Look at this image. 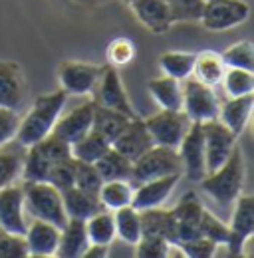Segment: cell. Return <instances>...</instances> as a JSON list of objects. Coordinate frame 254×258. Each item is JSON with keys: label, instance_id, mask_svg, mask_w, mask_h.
<instances>
[{"label": "cell", "instance_id": "cell-1", "mask_svg": "<svg viewBox=\"0 0 254 258\" xmlns=\"http://www.w3.org/2000/svg\"><path fill=\"white\" fill-rule=\"evenodd\" d=\"M66 101H68V94L62 88L58 92L36 97L28 113L24 117H20V125H18L16 137H14L18 141V145L30 147L34 143L42 141L46 135H50L58 117L62 115Z\"/></svg>", "mask_w": 254, "mask_h": 258}, {"label": "cell", "instance_id": "cell-2", "mask_svg": "<svg viewBox=\"0 0 254 258\" xmlns=\"http://www.w3.org/2000/svg\"><path fill=\"white\" fill-rule=\"evenodd\" d=\"M244 179H246L244 153H242L240 145L236 143V147L232 149L228 159L222 163L219 169L207 173L199 181V185L215 203H219L222 207H228L238 199V195L242 193Z\"/></svg>", "mask_w": 254, "mask_h": 258}, {"label": "cell", "instance_id": "cell-3", "mask_svg": "<svg viewBox=\"0 0 254 258\" xmlns=\"http://www.w3.org/2000/svg\"><path fill=\"white\" fill-rule=\"evenodd\" d=\"M22 187H24V209L30 219L48 221L58 228L66 225L68 215L64 209L62 191H58L54 185L46 181L22 183Z\"/></svg>", "mask_w": 254, "mask_h": 258}, {"label": "cell", "instance_id": "cell-4", "mask_svg": "<svg viewBox=\"0 0 254 258\" xmlns=\"http://www.w3.org/2000/svg\"><path fill=\"white\" fill-rule=\"evenodd\" d=\"M167 175H183V163L179 157V151L163 145H153L135 161H131L129 183L135 187L145 181L167 177Z\"/></svg>", "mask_w": 254, "mask_h": 258}, {"label": "cell", "instance_id": "cell-5", "mask_svg": "<svg viewBox=\"0 0 254 258\" xmlns=\"http://www.w3.org/2000/svg\"><path fill=\"white\" fill-rule=\"evenodd\" d=\"M183 86V113L190 123H205L211 119H219L221 101L215 90L189 76L181 82Z\"/></svg>", "mask_w": 254, "mask_h": 258}, {"label": "cell", "instance_id": "cell-6", "mask_svg": "<svg viewBox=\"0 0 254 258\" xmlns=\"http://www.w3.org/2000/svg\"><path fill=\"white\" fill-rule=\"evenodd\" d=\"M254 234V199L252 195H238L234 201L232 219L228 223V242L224 248L230 256H240L242 248L250 244Z\"/></svg>", "mask_w": 254, "mask_h": 258}, {"label": "cell", "instance_id": "cell-7", "mask_svg": "<svg viewBox=\"0 0 254 258\" xmlns=\"http://www.w3.org/2000/svg\"><path fill=\"white\" fill-rule=\"evenodd\" d=\"M248 16H250V6L244 0H213L205 4L199 22L207 30L222 32L244 24Z\"/></svg>", "mask_w": 254, "mask_h": 258}, {"label": "cell", "instance_id": "cell-8", "mask_svg": "<svg viewBox=\"0 0 254 258\" xmlns=\"http://www.w3.org/2000/svg\"><path fill=\"white\" fill-rule=\"evenodd\" d=\"M143 121L149 129L151 137H153V143L163 145V147H171V149L179 147L181 139L185 137V133H187V129L190 125V121L183 113V109L181 111L161 109V111L149 115Z\"/></svg>", "mask_w": 254, "mask_h": 258}, {"label": "cell", "instance_id": "cell-9", "mask_svg": "<svg viewBox=\"0 0 254 258\" xmlns=\"http://www.w3.org/2000/svg\"><path fill=\"white\" fill-rule=\"evenodd\" d=\"M203 139H205V159H207V173L219 169L228 159L232 149L236 147L238 137L219 119H211L201 123Z\"/></svg>", "mask_w": 254, "mask_h": 258}, {"label": "cell", "instance_id": "cell-10", "mask_svg": "<svg viewBox=\"0 0 254 258\" xmlns=\"http://www.w3.org/2000/svg\"><path fill=\"white\" fill-rule=\"evenodd\" d=\"M101 72L103 66L68 60L58 66V82L68 96H88L94 94Z\"/></svg>", "mask_w": 254, "mask_h": 258}, {"label": "cell", "instance_id": "cell-11", "mask_svg": "<svg viewBox=\"0 0 254 258\" xmlns=\"http://www.w3.org/2000/svg\"><path fill=\"white\" fill-rule=\"evenodd\" d=\"M30 217L24 209V187L22 183H10L0 189V230L8 234L24 236Z\"/></svg>", "mask_w": 254, "mask_h": 258}, {"label": "cell", "instance_id": "cell-12", "mask_svg": "<svg viewBox=\"0 0 254 258\" xmlns=\"http://www.w3.org/2000/svg\"><path fill=\"white\" fill-rule=\"evenodd\" d=\"M179 157L183 163V175H187L193 183H199L207 175V159H205V139L201 123H190L185 137L181 139Z\"/></svg>", "mask_w": 254, "mask_h": 258}, {"label": "cell", "instance_id": "cell-13", "mask_svg": "<svg viewBox=\"0 0 254 258\" xmlns=\"http://www.w3.org/2000/svg\"><path fill=\"white\" fill-rule=\"evenodd\" d=\"M94 92L97 94L95 103L109 107V109H115V111H121L127 117H135V111L131 107V101L127 97L123 82H121V76H119L115 66H103V72L99 76V82H97Z\"/></svg>", "mask_w": 254, "mask_h": 258}, {"label": "cell", "instance_id": "cell-14", "mask_svg": "<svg viewBox=\"0 0 254 258\" xmlns=\"http://www.w3.org/2000/svg\"><path fill=\"white\" fill-rule=\"evenodd\" d=\"M203 205L195 193L183 195L175 209H171L173 228H175V242H185L189 238L201 236V217Z\"/></svg>", "mask_w": 254, "mask_h": 258}, {"label": "cell", "instance_id": "cell-15", "mask_svg": "<svg viewBox=\"0 0 254 258\" xmlns=\"http://www.w3.org/2000/svg\"><path fill=\"white\" fill-rule=\"evenodd\" d=\"M94 107L95 101H84L80 105H76L74 109H70L68 113H64L58 117L56 125L52 129V135H56L58 139H62L66 143H74L80 137H84L94 121Z\"/></svg>", "mask_w": 254, "mask_h": 258}, {"label": "cell", "instance_id": "cell-16", "mask_svg": "<svg viewBox=\"0 0 254 258\" xmlns=\"http://www.w3.org/2000/svg\"><path fill=\"white\" fill-rule=\"evenodd\" d=\"M153 145H155L153 137H151L149 129L145 125V121L139 119L137 115L131 117L123 127V131L111 141V147L115 151H119L121 155H125L129 161H135L139 155H143Z\"/></svg>", "mask_w": 254, "mask_h": 258}, {"label": "cell", "instance_id": "cell-17", "mask_svg": "<svg viewBox=\"0 0 254 258\" xmlns=\"http://www.w3.org/2000/svg\"><path fill=\"white\" fill-rule=\"evenodd\" d=\"M179 179H181V175H167V177H159V179L145 181L141 185H135L133 187L131 207H135L137 211L163 207L165 201L175 191Z\"/></svg>", "mask_w": 254, "mask_h": 258}, {"label": "cell", "instance_id": "cell-18", "mask_svg": "<svg viewBox=\"0 0 254 258\" xmlns=\"http://www.w3.org/2000/svg\"><path fill=\"white\" fill-rule=\"evenodd\" d=\"M24 240L28 246V256H56L60 242V228L48 221L30 219L24 232Z\"/></svg>", "mask_w": 254, "mask_h": 258}, {"label": "cell", "instance_id": "cell-19", "mask_svg": "<svg viewBox=\"0 0 254 258\" xmlns=\"http://www.w3.org/2000/svg\"><path fill=\"white\" fill-rule=\"evenodd\" d=\"M131 10L135 18L151 32L165 34L171 30L173 20L165 0H131Z\"/></svg>", "mask_w": 254, "mask_h": 258}, {"label": "cell", "instance_id": "cell-20", "mask_svg": "<svg viewBox=\"0 0 254 258\" xmlns=\"http://www.w3.org/2000/svg\"><path fill=\"white\" fill-rule=\"evenodd\" d=\"M24 99V74L16 62H0V107L18 109Z\"/></svg>", "mask_w": 254, "mask_h": 258}, {"label": "cell", "instance_id": "cell-21", "mask_svg": "<svg viewBox=\"0 0 254 258\" xmlns=\"http://www.w3.org/2000/svg\"><path fill=\"white\" fill-rule=\"evenodd\" d=\"M254 107V94L240 97H228L224 103H221L219 109V121H222L236 137L246 129Z\"/></svg>", "mask_w": 254, "mask_h": 258}, {"label": "cell", "instance_id": "cell-22", "mask_svg": "<svg viewBox=\"0 0 254 258\" xmlns=\"http://www.w3.org/2000/svg\"><path fill=\"white\" fill-rule=\"evenodd\" d=\"M88 244H90V238L86 230V221L68 219L66 225L60 228V242H58L56 256L80 258Z\"/></svg>", "mask_w": 254, "mask_h": 258}, {"label": "cell", "instance_id": "cell-23", "mask_svg": "<svg viewBox=\"0 0 254 258\" xmlns=\"http://www.w3.org/2000/svg\"><path fill=\"white\" fill-rule=\"evenodd\" d=\"M147 90L161 109H173V111L183 109V86L179 80L169 78V76L153 78L149 80Z\"/></svg>", "mask_w": 254, "mask_h": 258}, {"label": "cell", "instance_id": "cell-24", "mask_svg": "<svg viewBox=\"0 0 254 258\" xmlns=\"http://www.w3.org/2000/svg\"><path fill=\"white\" fill-rule=\"evenodd\" d=\"M64 209L68 219H80V221H88L92 215L99 213L103 207L97 199V195H90L78 187H70L62 193Z\"/></svg>", "mask_w": 254, "mask_h": 258}, {"label": "cell", "instance_id": "cell-25", "mask_svg": "<svg viewBox=\"0 0 254 258\" xmlns=\"http://www.w3.org/2000/svg\"><path fill=\"white\" fill-rule=\"evenodd\" d=\"M139 221H141V236H161L169 242H175L171 211L163 207L145 209V211H139Z\"/></svg>", "mask_w": 254, "mask_h": 258}, {"label": "cell", "instance_id": "cell-26", "mask_svg": "<svg viewBox=\"0 0 254 258\" xmlns=\"http://www.w3.org/2000/svg\"><path fill=\"white\" fill-rule=\"evenodd\" d=\"M226 72V66L222 62L221 54L215 50H203L195 54V64H193V78L215 88L222 82V76Z\"/></svg>", "mask_w": 254, "mask_h": 258}, {"label": "cell", "instance_id": "cell-27", "mask_svg": "<svg viewBox=\"0 0 254 258\" xmlns=\"http://www.w3.org/2000/svg\"><path fill=\"white\" fill-rule=\"evenodd\" d=\"M129 119L131 117H127L125 113H121V111H115V109H109V107H103V105L95 103L92 129L111 143L123 131V127L127 125Z\"/></svg>", "mask_w": 254, "mask_h": 258}, {"label": "cell", "instance_id": "cell-28", "mask_svg": "<svg viewBox=\"0 0 254 258\" xmlns=\"http://www.w3.org/2000/svg\"><path fill=\"white\" fill-rule=\"evenodd\" d=\"M94 165L103 181H129L131 177V161L113 147H109Z\"/></svg>", "mask_w": 254, "mask_h": 258}, {"label": "cell", "instance_id": "cell-29", "mask_svg": "<svg viewBox=\"0 0 254 258\" xmlns=\"http://www.w3.org/2000/svg\"><path fill=\"white\" fill-rule=\"evenodd\" d=\"M109 147H111V143L107 139H103L99 133H95L94 129H90L84 137H80L78 141H74L70 145L72 157L76 161H84V163H95Z\"/></svg>", "mask_w": 254, "mask_h": 258}, {"label": "cell", "instance_id": "cell-30", "mask_svg": "<svg viewBox=\"0 0 254 258\" xmlns=\"http://www.w3.org/2000/svg\"><path fill=\"white\" fill-rule=\"evenodd\" d=\"M97 199H99L103 209L117 211L121 207L131 205L133 185L129 181H103L99 191H97Z\"/></svg>", "mask_w": 254, "mask_h": 258}, {"label": "cell", "instance_id": "cell-31", "mask_svg": "<svg viewBox=\"0 0 254 258\" xmlns=\"http://www.w3.org/2000/svg\"><path fill=\"white\" fill-rule=\"evenodd\" d=\"M113 223H115V238H121L127 244H135L141 238V221L139 211L131 205L113 211Z\"/></svg>", "mask_w": 254, "mask_h": 258}, {"label": "cell", "instance_id": "cell-32", "mask_svg": "<svg viewBox=\"0 0 254 258\" xmlns=\"http://www.w3.org/2000/svg\"><path fill=\"white\" fill-rule=\"evenodd\" d=\"M88 238L94 244H105L109 246L115 240V223H113V211L101 209L99 213L92 215L86 221Z\"/></svg>", "mask_w": 254, "mask_h": 258}, {"label": "cell", "instance_id": "cell-33", "mask_svg": "<svg viewBox=\"0 0 254 258\" xmlns=\"http://www.w3.org/2000/svg\"><path fill=\"white\" fill-rule=\"evenodd\" d=\"M193 64H195V54L181 52V50L163 52L159 58V68L163 70V76L175 78L179 82L187 80L193 74Z\"/></svg>", "mask_w": 254, "mask_h": 258}, {"label": "cell", "instance_id": "cell-34", "mask_svg": "<svg viewBox=\"0 0 254 258\" xmlns=\"http://www.w3.org/2000/svg\"><path fill=\"white\" fill-rule=\"evenodd\" d=\"M222 86L228 97H240L254 94V74L240 68H226L222 76Z\"/></svg>", "mask_w": 254, "mask_h": 258}, {"label": "cell", "instance_id": "cell-35", "mask_svg": "<svg viewBox=\"0 0 254 258\" xmlns=\"http://www.w3.org/2000/svg\"><path fill=\"white\" fill-rule=\"evenodd\" d=\"M222 62L226 68H240V70H254V46L250 40L236 42L228 46L221 54Z\"/></svg>", "mask_w": 254, "mask_h": 258}, {"label": "cell", "instance_id": "cell-36", "mask_svg": "<svg viewBox=\"0 0 254 258\" xmlns=\"http://www.w3.org/2000/svg\"><path fill=\"white\" fill-rule=\"evenodd\" d=\"M22 157L24 153L14 147H0V189L16 183V179L20 177V169H22Z\"/></svg>", "mask_w": 254, "mask_h": 258}, {"label": "cell", "instance_id": "cell-37", "mask_svg": "<svg viewBox=\"0 0 254 258\" xmlns=\"http://www.w3.org/2000/svg\"><path fill=\"white\" fill-rule=\"evenodd\" d=\"M171 12V20L173 24L179 22H199L203 8H205V0H165Z\"/></svg>", "mask_w": 254, "mask_h": 258}, {"label": "cell", "instance_id": "cell-38", "mask_svg": "<svg viewBox=\"0 0 254 258\" xmlns=\"http://www.w3.org/2000/svg\"><path fill=\"white\" fill-rule=\"evenodd\" d=\"M74 177H76V159L70 157V159H64V161L54 163L48 171V177H46V183L54 185L58 191H66L70 187H74Z\"/></svg>", "mask_w": 254, "mask_h": 258}, {"label": "cell", "instance_id": "cell-39", "mask_svg": "<svg viewBox=\"0 0 254 258\" xmlns=\"http://www.w3.org/2000/svg\"><path fill=\"white\" fill-rule=\"evenodd\" d=\"M103 179L99 177L97 169L94 163H84L76 161V177H74V187L86 191L90 195H97L99 187H101Z\"/></svg>", "mask_w": 254, "mask_h": 258}, {"label": "cell", "instance_id": "cell-40", "mask_svg": "<svg viewBox=\"0 0 254 258\" xmlns=\"http://www.w3.org/2000/svg\"><path fill=\"white\" fill-rule=\"evenodd\" d=\"M201 234L207 236L209 240H213L215 244L224 246L228 242V225H224L219 217H215L211 211L203 209V217H201Z\"/></svg>", "mask_w": 254, "mask_h": 258}, {"label": "cell", "instance_id": "cell-41", "mask_svg": "<svg viewBox=\"0 0 254 258\" xmlns=\"http://www.w3.org/2000/svg\"><path fill=\"white\" fill-rule=\"evenodd\" d=\"M135 52H137V48H135V44H133L129 38H115V40H111V44L107 46L105 56H107V60H109V66L119 68V66L129 64V62L135 58Z\"/></svg>", "mask_w": 254, "mask_h": 258}, {"label": "cell", "instance_id": "cell-42", "mask_svg": "<svg viewBox=\"0 0 254 258\" xmlns=\"http://www.w3.org/2000/svg\"><path fill=\"white\" fill-rule=\"evenodd\" d=\"M179 246L183 248L185 258H211L217 254L219 244H215L213 240H209L207 236H195L185 242H179Z\"/></svg>", "mask_w": 254, "mask_h": 258}, {"label": "cell", "instance_id": "cell-43", "mask_svg": "<svg viewBox=\"0 0 254 258\" xmlns=\"http://www.w3.org/2000/svg\"><path fill=\"white\" fill-rule=\"evenodd\" d=\"M133 246H135V256L139 258H165L169 240L161 236H141Z\"/></svg>", "mask_w": 254, "mask_h": 258}, {"label": "cell", "instance_id": "cell-44", "mask_svg": "<svg viewBox=\"0 0 254 258\" xmlns=\"http://www.w3.org/2000/svg\"><path fill=\"white\" fill-rule=\"evenodd\" d=\"M0 256H4V258L28 256V246H26L24 236L0 232Z\"/></svg>", "mask_w": 254, "mask_h": 258}, {"label": "cell", "instance_id": "cell-45", "mask_svg": "<svg viewBox=\"0 0 254 258\" xmlns=\"http://www.w3.org/2000/svg\"><path fill=\"white\" fill-rule=\"evenodd\" d=\"M20 125V115L18 109H6L0 107V147L8 145L14 137Z\"/></svg>", "mask_w": 254, "mask_h": 258}, {"label": "cell", "instance_id": "cell-46", "mask_svg": "<svg viewBox=\"0 0 254 258\" xmlns=\"http://www.w3.org/2000/svg\"><path fill=\"white\" fill-rule=\"evenodd\" d=\"M82 256L84 258H105V256H109V246L90 242V244L86 246V250L82 252Z\"/></svg>", "mask_w": 254, "mask_h": 258}, {"label": "cell", "instance_id": "cell-47", "mask_svg": "<svg viewBox=\"0 0 254 258\" xmlns=\"http://www.w3.org/2000/svg\"><path fill=\"white\" fill-rule=\"evenodd\" d=\"M207 2H213V0H205V4H207Z\"/></svg>", "mask_w": 254, "mask_h": 258}, {"label": "cell", "instance_id": "cell-48", "mask_svg": "<svg viewBox=\"0 0 254 258\" xmlns=\"http://www.w3.org/2000/svg\"><path fill=\"white\" fill-rule=\"evenodd\" d=\"M125 2H131V0H125Z\"/></svg>", "mask_w": 254, "mask_h": 258}]
</instances>
